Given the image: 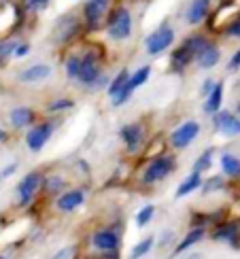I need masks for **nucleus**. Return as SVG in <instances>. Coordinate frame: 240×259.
I'll use <instances>...</instances> for the list:
<instances>
[{
	"instance_id": "nucleus-22",
	"label": "nucleus",
	"mask_w": 240,
	"mask_h": 259,
	"mask_svg": "<svg viewBox=\"0 0 240 259\" xmlns=\"http://www.w3.org/2000/svg\"><path fill=\"white\" fill-rule=\"evenodd\" d=\"M223 83H215V88L213 92L206 96V100H204V113L206 115H215L217 111H221V104H223Z\"/></svg>"
},
{
	"instance_id": "nucleus-26",
	"label": "nucleus",
	"mask_w": 240,
	"mask_h": 259,
	"mask_svg": "<svg viewBox=\"0 0 240 259\" xmlns=\"http://www.w3.org/2000/svg\"><path fill=\"white\" fill-rule=\"evenodd\" d=\"M128 79H130V70H128V68H122V70H119V72L115 74V79H111V81H108V85H106V94H108V98H113V96H115L117 92H122V90L126 88Z\"/></svg>"
},
{
	"instance_id": "nucleus-44",
	"label": "nucleus",
	"mask_w": 240,
	"mask_h": 259,
	"mask_svg": "<svg viewBox=\"0 0 240 259\" xmlns=\"http://www.w3.org/2000/svg\"><path fill=\"white\" fill-rule=\"evenodd\" d=\"M236 113H238V117H240V102H238V106H236Z\"/></svg>"
},
{
	"instance_id": "nucleus-42",
	"label": "nucleus",
	"mask_w": 240,
	"mask_h": 259,
	"mask_svg": "<svg viewBox=\"0 0 240 259\" xmlns=\"http://www.w3.org/2000/svg\"><path fill=\"white\" fill-rule=\"evenodd\" d=\"M92 3H98V5H100V7H108V0H92Z\"/></svg>"
},
{
	"instance_id": "nucleus-38",
	"label": "nucleus",
	"mask_w": 240,
	"mask_h": 259,
	"mask_svg": "<svg viewBox=\"0 0 240 259\" xmlns=\"http://www.w3.org/2000/svg\"><path fill=\"white\" fill-rule=\"evenodd\" d=\"M72 257H74V246H64L51 259H72Z\"/></svg>"
},
{
	"instance_id": "nucleus-35",
	"label": "nucleus",
	"mask_w": 240,
	"mask_h": 259,
	"mask_svg": "<svg viewBox=\"0 0 240 259\" xmlns=\"http://www.w3.org/2000/svg\"><path fill=\"white\" fill-rule=\"evenodd\" d=\"M28 53H30V45H28V42H19L17 40V45H15V49H13V58H26L28 56Z\"/></svg>"
},
{
	"instance_id": "nucleus-21",
	"label": "nucleus",
	"mask_w": 240,
	"mask_h": 259,
	"mask_svg": "<svg viewBox=\"0 0 240 259\" xmlns=\"http://www.w3.org/2000/svg\"><path fill=\"white\" fill-rule=\"evenodd\" d=\"M202 175L200 172H189L187 177H185L183 181H181V185L177 187V198H187L189 193H193V191H198L200 187H202Z\"/></svg>"
},
{
	"instance_id": "nucleus-43",
	"label": "nucleus",
	"mask_w": 240,
	"mask_h": 259,
	"mask_svg": "<svg viewBox=\"0 0 240 259\" xmlns=\"http://www.w3.org/2000/svg\"><path fill=\"white\" fill-rule=\"evenodd\" d=\"M5 140H7V132H5L3 127H0V143H5Z\"/></svg>"
},
{
	"instance_id": "nucleus-40",
	"label": "nucleus",
	"mask_w": 240,
	"mask_h": 259,
	"mask_svg": "<svg viewBox=\"0 0 240 259\" xmlns=\"http://www.w3.org/2000/svg\"><path fill=\"white\" fill-rule=\"evenodd\" d=\"M215 79H206L204 83H202V96H204V98H206V96H209L211 92H213V88H215Z\"/></svg>"
},
{
	"instance_id": "nucleus-23",
	"label": "nucleus",
	"mask_w": 240,
	"mask_h": 259,
	"mask_svg": "<svg viewBox=\"0 0 240 259\" xmlns=\"http://www.w3.org/2000/svg\"><path fill=\"white\" fill-rule=\"evenodd\" d=\"M219 164H221V172H223V177H230V179H240V159L232 153H223L221 159H219Z\"/></svg>"
},
{
	"instance_id": "nucleus-4",
	"label": "nucleus",
	"mask_w": 240,
	"mask_h": 259,
	"mask_svg": "<svg viewBox=\"0 0 240 259\" xmlns=\"http://www.w3.org/2000/svg\"><path fill=\"white\" fill-rule=\"evenodd\" d=\"M198 136H200V123L195 119H189L172 130L168 136V145L174 151H181V149H187L189 145H193Z\"/></svg>"
},
{
	"instance_id": "nucleus-20",
	"label": "nucleus",
	"mask_w": 240,
	"mask_h": 259,
	"mask_svg": "<svg viewBox=\"0 0 240 259\" xmlns=\"http://www.w3.org/2000/svg\"><path fill=\"white\" fill-rule=\"evenodd\" d=\"M206 236V228H191L187 234L183 236V240L177 244V249H174L172 255H183V253H187L193 244H198L202 238Z\"/></svg>"
},
{
	"instance_id": "nucleus-9",
	"label": "nucleus",
	"mask_w": 240,
	"mask_h": 259,
	"mask_svg": "<svg viewBox=\"0 0 240 259\" xmlns=\"http://www.w3.org/2000/svg\"><path fill=\"white\" fill-rule=\"evenodd\" d=\"M119 136H122L128 153L136 155L138 151L143 149V143H145V127L140 123H126L122 130H119Z\"/></svg>"
},
{
	"instance_id": "nucleus-11",
	"label": "nucleus",
	"mask_w": 240,
	"mask_h": 259,
	"mask_svg": "<svg viewBox=\"0 0 240 259\" xmlns=\"http://www.w3.org/2000/svg\"><path fill=\"white\" fill-rule=\"evenodd\" d=\"M213 240L227 242L232 249H240V221H221L213 230Z\"/></svg>"
},
{
	"instance_id": "nucleus-13",
	"label": "nucleus",
	"mask_w": 240,
	"mask_h": 259,
	"mask_svg": "<svg viewBox=\"0 0 240 259\" xmlns=\"http://www.w3.org/2000/svg\"><path fill=\"white\" fill-rule=\"evenodd\" d=\"M104 13H106L104 7L87 0V3L83 5V19H85L87 32H96V30H100L104 26Z\"/></svg>"
},
{
	"instance_id": "nucleus-29",
	"label": "nucleus",
	"mask_w": 240,
	"mask_h": 259,
	"mask_svg": "<svg viewBox=\"0 0 240 259\" xmlns=\"http://www.w3.org/2000/svg\"><path fill=\"white\" fill-rule=\"evenodd\" d=\"M153 217H155V206H153V204H145L143 208H138L136 217H134L136 228H147V225L151 223V219H153Z\"/></svg>"
},
{
	"instance_id": "nucleus-31",
	"label": "nucleus",
	"mask_w": 240,
	"mask_h": 259,
	"mask_svg": "<svg viewBox=\"0 0 240 259\" xmlns=\"http://www.w3.org/2000/svg\"><path fill=\"white\" fill-rule=\"evenodd\" d=\"M223 185H225L223 177H209L206 181H202V187H200V191H202V193H213V191H221V189H223Z\"/></svg>"
},
{
	"instance_id": "nucleus-28",
	"label": "nucleus",
	"mask_w": 240,
	"mask_h": 259,
	"mask_svg": "<svg viewBox=\"0 0 240 259\" xmlns=\"http://www.w3.org/2000/svg\"><path fill=\"white\" fill-rule=\"evenodd\" d=\"M153 244H155V238H153V236H149V238L138 240V242L132 246V251H130V259H143L147 253H151V249H153Z\"/></svg>"
},
{
	"instance_id": "nucleus-2",
	"label": "nucleus",
	"mask_w": 240,
	"mask_h": 259,
	"mask_svg": "<svg viewBox=\"0 0 240 259\" xmlns=\"http://www.w3.org/2000/svg\"><path fill=\"white\" fill-rule=\"evenodd\" d=\"M104 28L108 38L126 40L132 36V13L126 7H115L104 19Z\"/></svg>"
},
{
	"instance_id": "nucleus-15",
	"label": "nucleus",
	"mask_w": 240,
	"mask_h": 259,
	"mask_svg": "<svg viewBox=\"0 0 240 259\" xmlns=\"http://www.w3.org/2000/svg\"><path fill=\"white\" fill-rule=\"evenodd\" d=\"M9 121L15 130L32 127L36 123V111L30 109V106H15V109L9 113Z\"/></svg>"
},
{
	"instance_id": "nucleus-41",
	"label": "nucleus",
	"mask_w": 240,
	"mask_h": 259,
	"mask_svg": "<svg viewBox=\"0 0 240 259\" xmlns=\"http://www.w3.org/2000/svg\"><path fill=\"white\" fill-rule=\"evenodd\" d=\"M90 259H119L117 253H98L96 257H90Z\"/></svg>"
},
{
	"instance_id": "nucleus-39",
	"label": "nucleus",
	"mask_w": 240,
	"mask_h": 259,
	"mask_svg": "<svg viewBox=\"0 0 240 259\" xmlns=\"http://www.w3.org/2000/svg\"><path fill=\"white\" fill-rule=\"evenodd\" d=\"M17 172V164H9V166H5V170H0V179H9V177H13Z\"/></svg>"
},
{
	"instance_id": "nucleus-7",
	"label": "nucleus",
	"mask_w": 240,
	"mask_h": 259,
	"mask_svg": "<svg viewBox=\"0 0 240 259\" xmlns=\"http://www.w3.org/2000/svg\"><path fill=\"white\" fill-rule=\"evenodd\" d=\"M53 130H56L53 121H36L26 134V147L32 153H41V151L45 149V145L49 143Z\"/></svg>"
},
{
	"instance_id": "nucleus-18",
	"label": "nucleus",
	"mask_w": 240,
	"mask_h": 259,
	"mask_svg": "<svg viewBox=\"0 0 240 259\" xmlns=\"http://www.w3.org/2000/svg\"><path fill=\"white\" fill-rule=\"evenodd\" d=\"M209 13H211V0H191L185 19H187L189 26H200L209 17Z\"/></svg>"
},
{
	"instance_id": "nucleus-37",
	"label": "nucleus",
	"mask_w": 240,
	"mask_h": 259,
	"mask_svg": "<svg viewBox=\"0 0 240 259\" xmlns=\"http://www.w3.org/2000/svg\"><path fill=\"white\" fill-rule=\"evenodd\" d=\"M227 70H230V72L240 70V49H236L234 56L230 58V62H227Z\"/></svg>"
},
{
	"instance_id": "nucleus-17",
	"label": "nucleus",
	"mask_w": 240,
	"mask_h": 259,
	"mask_svg": "<svg viewBox=\"0 0 240 259\" xmlns=\"http://www.w3.org/2000/svg\"><path fill=\"white\" fill-rule=\"evenodd\" d=\"M53 68L49 66V64H32V66H28L26 70H21L17 74V79L21 83H41L51 77Z\"/></svg>"
},
{
	"instance_id": "nucleus-12",
	"label": "nucleus",
	"mask_w": 240,
	"mask_h": 259,
	"mask_svg": "<svg viewBox=\"0 0 240 259\" xmlns=\"http://www.w3.org/2000/svg\"><path fill=\"white\" fill-rule=\"evenodd\" d=\"M83 204H85V189H81V187L66 189L56 198V208L60 212H74L77 208H81Z\"/></svg>"
},
{
	"instance_id": "nucleus-30",
	"label": "nucleus",
	"mask_w": 240,
	"mask_h": 259,
	"mask_svg": "<svg viewBox=\"0 0 240 259\" xmlns=\"http://www.w3.org/2000/svg\"><path fill=\"white\" fill-rule=\"evenodd\" d=\"M79 68H81V56H77V53H72V56H68L66 64H64L66 77H68L70 81H77V77H79Z\"/></svg>"
},
{
	"instance_id": "nucleus-45",
	"label": "nucleus",
	"mask_w": 240,
	"mask_h": 259,
	"mask_svg": "<svg viewBox=\"0 0 240 259\" xmlns=\"http://www.w3.org/2000/svg\"><path fill=\"white\" fill-rule=\"evenodd\" d=\"M0 259H9V257L7 255H0Z\"/></svg>"
},
{
	"instance_id": "nucleus-6",
	"label": "nucleus",
	"mask_w": 240,
	"mask_h": 259,
	"mask_svg": "<svg viewBox=\"0 0 240 259\" xmlns=\"http://www.w3.org/2000/svg\"><path fill=\"white\" fill-rule=\"evenodd\" d=\"M43 177L38 170H32V172H28V175L19 181V185H17V202H19V206H24V208H28L32 202H34V198H36V193L41 191V187H43Z\"/></svg>"
},
{
	"instance_id": "nucleus-5",
	"label": "nucleus",
	"mask_w": 240,
	"mask_h": 259,
	"mask_svg": "<svg viewBox=\"0 0 240 259\" xmlns=\"http://www.w3.org/2000/svg\"><path fill=\"white\" fill-rule=\"evenodd\" d=\"M174 28L172 26H166V24H162L159 28H155L151 34L145 38V49L149 56H159V53L164 51H168L172 47V42H174Z\"/></svg>"
},
{
	"instance_id": "nucleus-34",
	"label": "nucleus",
	"mask_w": 240,
	"mask_h": 259,
	"mask_svg": "<svg viewBox=\"0 0 240 259\" xmlns=\"http://www.w3.org/2000/svg\"><path fill=\"white\" fill-rule=\"evenodd\" d=\"M225 32V36H232V38H240V11H238V15L223 28Z\"/></svg>"
},
{
	"instance_id": "nucleus-16",
	"label": "nucleus",
	"mask_w": 240,
	"mask_h": 259,
	"mask_svg": "<svg viewBox=\"0 0 240 259\" xmlns=\"http://www.w3.org/2000/svg\"><path fill=\"white\" fill-rule=\"evenodd\" d=\"M219 60H221V51H219V47L215 45L213 40H209L206 45L198 51V56H195V64H198L200 68H204V70H211V68H215L217 64H219Z\"/></svg>"
},
{
	"instance_id": "nucleus-8",
	"label": "nucleus",
	"mask_w": 240,
	"mask_h": 259,
	"mask_svg": "<svg viewBox=\"0 0 240 259\" xmlns=\"http://www.w3.org/2000/svg\"><path fill=\"white\" fill-rule=\"evenodd\" d=\"M211 117H213V127L221 136H227V138L240 136V117L234 115L232 111H217Z\"/></svg>"
},
{
	"instance_id": "nucleus-1",
	"label": "nucleus",
	"mask_w": 240,
	"mask_h": 259,
	"mask_svg": "<svg viewBox=\"0 0 240 259\" xmlns=\"http://www.w3.org/2000/svg\"><path fill=\"white\" fill-rule=\"evenodd\" d=\"M174 170H177V157L170 155V153L157 155L145 166L143 177H140V183H143L145 187H151V185H155V183L164 181L166 177H170Z\"/></svg>"
},
{
	"instance_id": "nucleus-32",
	"label": "nucleus",
	"mask_w": 240,
	"mask_h": 259,
	"mask_svg": "<svg viewBox=\"0 0 240 259\" xmlns=\"http://www.w3.org/2000/svg\"><path fill=\"white\" fill-rule=\"evenodd\" d=\"M17 45V40H11V38H3L0 40V66H5L9 58H13V49Z\"/></svg>"
},
{
	"instance_id": "nucleus-19",
	"label": "nucleus",
	"mask_w": 240,
	"mask_h": 259,
	"mask_svg": "<svg viewBox=\"0 0 240 259\" xmlns=\"http://www.w3.org/2000/svg\"><path fill=\"white\" fill-rule=\"evenodd\" d=\"M79 30H81L79 19L72 17V15H66V17H62V19L58 21L56 38H58V42H68V40H72L74 36H77Z\"/></svg>"
},
{
	"instance_id": "nucleus-27",
	"label": "nucleus",
	"mask_w": 240,
	"mask_h": 259,
	"mask_svg": "<svg viewBox=\"0 0 240 259\" xmlns=\"http://www.w3.org/2000/svg\"><path fill=\"white\" fill-rule=\"evenodd\" d=\"M213 157H215V149L213 147H209L206 151H202V153L195 157V161H193V172H209L211 168H213Z\"/></svg>"
},
{
	"instance_id": "nucleus-24",
	"label": "nucleus",
	"mask_w": 240,
	"mask_h": 259,
	"mask_svg": "<svg viewBox=\"0 0 240 259\" xmlns=\"http://www.w3.org/2000/svg\"><path fill=\"white\" fill-rule=\"evenodd\" d=\"M66 179L64 177H60V175H53V177H49V179H43V191L45 193H49V196H60L62 191H66Z\"/></svg>"
},
{
	"instance_id": "nucleus-25",
	"label": "nucleus",
	"mask_w": 240,
	"mask_h": 259,
	"mask_svg": "<svg viewBox=\"0 0 240 259\" xmlns=\"http://www.w3.org/2000/svg\"><path fill=\"white\" fill-rule=\"evenodd\" d=\"M149 77H151V66H140V68H136L134 72H130V79H128V88L132 90V92H136L138 88H143V85L149 81Z\"/></svg>"
},
{
	"instance_id": "nucleus-10",
	"label": "nucleus",
	"mask_w": 240,
	"mask_h": 259,
	"mask_svg": "<svg viewBox=\"0 0 240 259\" xmlns=\"http://www.w3.org/2000/svg\"><path fill=\"white\" fill-rule=\"evenodd\" d=\"M119 244H122V240H119V234L115 230L102 228L92 234V246L98 253H117Z\"/></svg>"
},
{
	"instance_id": "nucleus-14",
	"label": "nucleus",
	"mask_w": 240,
	"mask_h": 259,
	"mask_svg": "<svg viewBox=\"0 0 240 259\" xmlns=\"http://www.w3.org/2000/svg\"><path fill=\"white\" fill-rule=\"evenodd\" d=\"M193 60H195V53L187 45H183L181 42V45L170 53V70L174 74H183L185 70L189 68V64H193Z\"/></svg>"
},
{
	"instance_id": "nucleus-3",
	"label": "nucleus",
	"mask_w": 240,
	"mask_h": 259,
	"mask_svg": "<svg viewBox=\"0 0 240 259\" xmlns=\"http://www.w3.org/2000/svg\"><path fill=\"white\" fill-rule=\"evenodd\" d=\"M100 74H102V51L100 47H87V51L81 56V68L77 81L90 90Z\"/></svg>"
},
{
	"instance_id": "nucleus-36",
	"label": "nucleus",
	"mask_w": 240,
	"mask_h": 259,
	"mask_svg": "<svg viewBox=\"0 0 240 259\" xmlns=\"http://www.w3.org/2000/svg\"><path fill=\"white\" fill-rule=\"evenodd\" d=\"M24 3H26V9L30 11H41L49 5V0H24Z\"/></svg>"
},
{
	"instance_id": "nucleus-33",
	"label": "nucleus",
	"mask_w": 240,
	"mask_h": 259,
	"mask_svg": "<svg viewBox=\"0 0 240 259\" xmlns=\"http://www.w3.org/2000/svg\"><path fill=\"white\" fill-rule=\"evenodd\" d=\"M72 106H74L72 98H56L47 104V111L49 113H62V111H70Z\"/></svg>"
}]
</instances>
